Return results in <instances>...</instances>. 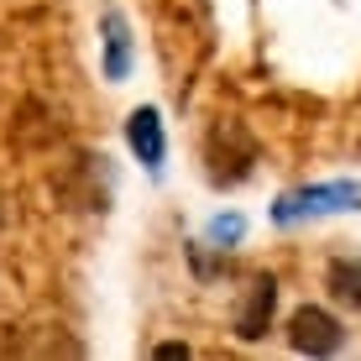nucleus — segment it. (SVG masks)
I'll return each mask as SVG.
<instances>
[{
  "mask_svg": "<svg viewBox=\"0 0 361 361\" xmlns=\"http://www.w3.org/2000/svg\"><path fill=\"white\" fill-rule=\"evenodd\" d=\"M204 163H209V183H241L246 173H252L257 163V142H252V131L241 126L235 116H220L215 126H209L204 136Z\"/></svg>",
  "mask_w": 361,
  "mask_h": 361,
  "instance_id": "f257e3e1",
  "label": "nucleus"
},
{
  "mask_svg": "<svg viewBox=\"0 0 361 361\" xmlns=\"http://www.w3.org/2000/svg\"><path fill=\"white\" fill-rule=\"evenodd\" d=\"M341 209H361V189L356 183H314V189H293L272 204L278 226H298L314 215H341Z\"/></svg>",
  "mask_w": 361,
  "mask_h": 361,
  "instance_id": "f03ea898",
  "label": "nucleus"
},
{
  "mask_svg": "<svg viewBox=\"0 0 361 361\" xmlns=\"http://www.w3.org/2000/svg\"><path fill=\"white\" fill-rule=\"evenodd\" d=\"M341 341H345L341 319H335L330 309H319V304H304L288 319V345H293V351H304V356H335V351H341Z\"/></svg>",
  "mask_w": 361,
  "mask_h": 361,
  "instance_id": "7ed1b4c3",
  "label": "nucleus"
},
{
  "mask_svg": "<svg viewBox=\"0 0 361 361\" xmlns=\"http://www.w3.org/2000/svg\"><path fill=\"white\" fill-rule=\"evenodd\" d=\"M272 304H278V283L257 278L252 288H246V304L235 309V335H241V341H262L267 325H272Z\"/></svg>",
  "mask_w": 361,
  "mask_h": 361,
  "instance_id": "20e7f679",
  "label": "nucleus"
},
{
  "mask_svg": "<svg viewBox=\"0 0 361 361\" xmlns=\"http://www.w3.org/2000/svg\"><path fill=\"white\" fill-rule=\"evenodd\" d=\"M126 142H131V152L142 157L147 168H163V116H157L152 105H142V110H131V121H126Z\"/></svg>",
  "mask_w": 361,
  "mask_h": 361,
  "instance_id": "39448f33",
  "label": "nucleus"
},
{
  "mask_svg": "<svg viewBox=\"0 0 361 361\" xmlns=\"http://www.w3.org/2000/svg\"><path fill=\"white\" fill-rule=\"evenodd\" d=\"M105 47H110L105 73H110V79H126V68H131V37H126V21H121L116 11L105 16Z\"/></svg>",
  "mask_w": 361,
  "mask_h": 361,
  "instance_id": "423d86ee",
  "label": "nucleus"
},
{
  "mask_svg": "<svg viewBox=\"0 0 361 361\" xmlns=\"http://www.w3.org/2000/svg\"><path fill=\"white\" fill-rule=\"evenodd\" d=\"M330 288H335V298H345V304L361 309V267L345 262V257H335L330 262Z\"/></svg>",
  "mask_w": 361,
  "mask_h": 361,
  "instance_id": "0eeeda50",
  "label": "nucleus"
},
{
  "mask_svg": "<svg viewBox=\"0 0 361 361\" xmlns=\"http://www.w3.org/2000/svg\"><path fill=\"white\" fill-rule=\"evenodd\" d=\"M241 231H246V220H241V215H220V220H209V246H220V252H226V246L241 241Z\"/></svg>",
  "mask_w": 361,
  "mask_h": 361,
  "instance_id": "6e6552de",
  "label": "nucleus"
}]
</instances>
